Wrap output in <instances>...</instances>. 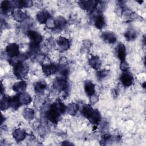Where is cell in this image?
<instances>
[{
  "mask_svg": "<svg viewBox=\"0 0 146 146\" xmlns=\"http://www.w3.org/2000/svg\"><path fill=\"white\" fill-rule=\"evenodd\" d=\"M15 8H23V7H30L33 5V2L30 0H21L13 1Z\"/></svg>",
  "mask_w": 146,
  "mask_h": 146,
  "instance_id": "d4e9b609",
  "label": "cell"
},
{
  "mask_svg": "<svg viewBox=\"0 0 146 146\" xmlns=\"http://www.w3.org/2000/svg\"><path fill=\"white\" fill-rule=\"evenodd\" d=\"M0 8L1 11L3 14H7L10 11H12L15 8L14 2L9 1H3L1 3Z\"/></svg>",
  "mask_w": 146,
  "mask_h": 146,
  "instance_id": "2e32d148",
  "label": "cell"
},
{
  "mask_svg": "<svg viewBox=\"0 0 146 146\" xmlns=\"http://www.w3.org/2000/svg\"><path fill=\"white\" fill-rule=\"evenodd\" d=\"M62 144V145H74L72 143H71L70 142L68 143V141H64Z\"/></svg>",
  "mask_w": 146,
  "mask_h": 146,
  "instance_id": "8d00e7d4",
  "label": "cell"
},
{
  "mask_svg": "<svg viewBox=\"0 0 146 146\" xmlns=\"http://www.w3.org/2000/svg\"><path fill=\"white\" fill-rule=\"evenodd\" d=\"M47 87V83L44 80H40L35 83L34 85V90L36 93L42 94L44 92Z\"/></svg>",
  "mask_w": 146,
  "mask_h": 146,
  "instance_id": "cb8c5ba5",
  "label": "cell"
},
{
  "mask_svg": "<svg viewBox=\"0 0 146 146\" xmlns=\"http://www.w3.org/2000/svg\"><path fill=\"white\" fill-rule=\"evenodd\" d=\"M27 35L30 40V43L39 46L43 40V37L38 32L34 30H29L27 32Z\"/></svg>",
  "mask_w": 146,
  "mask_h": 146,
  "instance_id": "9c48e42d",
  "label": "cell"
},
{
  "mask_svg": "<svg viewBox=\"0 0 146 146\" xmlns=\"http://www.w3.org/2000/svg\"><path fill=\"white\" fill-rule=\"evenodd\" d=\"M56 44L59 51L60 52H64L68 50L70 47V40L63 36H59L57 39Z\"/></svg>",
  "mask_w": 146,
  "mask_h": 146,
  "instance_id": "30bf717a",
  "label": "cell"
},
{
  "mask_svg": "<svg viewBox=\"0 0 146 146\" xmlns=\"http://www.w3.org/2000/svg\"><path fill=\"white\" fill-rule=\"evenodd\" d=\"M22 115L27 121H31L34 117V111L30 108H25L22 111Z\"/></svg>",
  "mask_w": 146,
  "mask_h": 146,
  "instance_id": "f546056e",
  "label": "cell"
},
{
  "mask_svg": "<svg viewBox=\"0 0 146 146\" xmlns=\"http://www.w3.org/2000/svg\"><path fill=\"white\" fill-rule=\"evenodd\" d=\"M115 52L118 59L120 61H123L125 60L127 55L126 47L123 43H119L117 44L115 48Z\"/></svg>",
  "mask_w": 146,
  "mask_h": 146,
  "instance_id": "7c38bea8",
  "label": "cell"
},
{
  "mask_svg": "<svg viewBox=\"0 0 146 146\" xmlns=\"http://www.w3.org/2000/svg\"><path fill=\"white\" fill-rule=\"evenodd\" d=\"M46 26L48 29L51 30H54L55 29V22H54V18L50 17L46 22Z\"/></svg>",
  "mask_w": 146,
  "mask_h": 146,
  "instance_id": "836d02e7",
  "label": "cell"
},
{
  "mask_svg": "<svg viewBox=\"0 0 146 146\" xmlns=\"http://www.w3.org/2000/svg\"><path fill=\"white\" fill-rule=\"evenodd\" d=\"M58 64L51 62H43L42 63V70L43 74L47 76H51L58 71Z\"/></svg>",
  "mask_w": 146,
  "mask_h": 146,
  "instance_id": "5b68a950",
  "label": "cell"
},
{
  "mask_svg": "<svg viewBox=\"0 0 146 146\" xmlns=\"http://www.w3.org/2000/svg\"><path fill=\"white\" fill-rule=\"evenodd\" d=\"M109 72H110V71L108 70H106V69L100 70L98 71L96 73L97 78L98 79V80H102L108 76Z\"/></svg>",
  "mask_w": 146,
  "mask_h": 146,
  "instance_id": "1f68e13d",
  "label": "cell"
},
{
  "mask_svg": "<svg viewBox=\"0 0 146 146\" xmlns=\"http://www.w3.org/2000/svg\"><path fill=\"white\" fill-rule=\"evenodd\" d=\"M50 17H51L50 14L45 10H43L39 11L36 15V19L37 21L41 24L46 23V21Z\"/></svg>",
  "mask_w": 146,
  "mask_h": 146,
  "instance_id": "44dd1931",
  "label": "cell"
},
{
  "mask_svg": "<svg viewBox=\"0 0 146 146\" xmlns=\"http://www.w3.org/2000/svg\"><path fill=\"white\" fill-rule=\"evenodd\" d=\"M91 18L95 27L98 29H102L106 26V21L104 16L96 9L91 12Z\"/></svg>",
  "mask_w": 146,
  "mask_h": 146,
  "instance_id": "3957f363",
  "label": "cell"
},
{
  "mask_svg": "<svg viewBox=\"0 0 146 146\" xmlns=\"http://www.w3.org/2000/svg\"><path fill=\"white\" fill-rule=\"evenodd\" d=\"M98 1H79L78 2L80 7L87 11L91 12L96 8L98 3Z\"/></svg>",
  "mask_w": 146,
  "mask_h": 146,
  "instance_id": "ba28073f",
  "label": "cell"
},
{
  "mask_svg": "<svg viewBox=\"0 0 146 146\" xmlns=\"http://www.w3.org/2000/svg\"><path fill=\"white\" fill-rule=\"evenodd\" d=\"M27 88V83L25 81L21 80L19 82H16L12 86V89L14 91L16 92L17 94H20L23 92L26 91Z\"/></svg>",
  "mask_w": 146,
  "mask_h": 146,
  "instance_id": "7402d4cb",
  "label": "cell"
},
{
  "mask_svg": "<svg viewBox=\"0 0 146 146\" xmlns=\"http://www.w3.org/2000/svg\"><path fill=\"white\" fill-rule=\"evenodd\" d=\"M87 119L92 124H94L95 125H99V123H100L102 119L100 112L98 110L94 109L93 112Z\"/></svg>",
  "mask_w": 146,
  "mask_h": 146,
  "instance_id": "e0dca14e",
  "label": "cell"
},
{
  "mask_svg": "<svg viewBox=\"0 0 146 146\" xmlns=\"http://www.w3.org/2000/svg\"><path fill=\"white\" fill-rule=\"evenodd\" d=\"M94 110V109L91 104H84L82 108L81 113L84 117L88 119L91 116Z\"/></svg>",
  "mask_w": 146,
  "mask_h": 146,
  "instance_id": "83f0119b",
  "label": "cell"
},
{
  "mask_svg": "<svg viewBox=\"0 0 146 146\" xmlns=\"http://www.w3.org/2000/svg\"><path fill=\"white\" fill-rule=\"evenodd\" d=\"M62 113L57 108L55 104L53 103L46 113V117L52 123L57 124L60 120Z\"/></svg>",
  "mask_w": 146,
  "mask_h": 146,
  "instance_id": "7a4b0ae2",
  "label": "cell"
},
{
  "mask_svg": "<svg viewBox=\"0 0 146 146\" xmlns=\"http://www.w3.org/2000/svg\"><path fill=\"white\" fill-rule=\"evenodd\" d=\"M137 14L129 9H123L121 12V18L123 21L129 22L133 21L136 18Z\"/></svg>",
  "mask_w": 146,
  "mask_h": 146,
  "instance_id": "4fadbf2b",
  "label": "cell"
},
{
  "mask_svg": "<svg viewBox=\"0 0 146 146\" xmlns=\"http://www.w3.org/2000/svg\"><path fill=\"white\" fill-rule=\"evenodd\" d=\"M5 53L10 59L18 56L19 54V47L15 43H9L5 48Z\"/></svg>",
  "mask_w": 146,
  "mask_h": 146,
  "instance_id": "8992f818",
  "label": "cell"
},
{
  "mask_svg": "<svg viewBox=\"0 0 146 146\" xmlns=\"http://www.w3.org/2000/svg\"><path fill=\"white\" fill-rule=\"evenodd\" d=\"M129 65L128 63L125 60L121 61L120 64V70L124 72V71H129Z\"/></svg>",
  "mask_w": 146,
  "mask_h": 146,
  "instance_id": "d590c367",
  "label": "cell"
},
{
  "mask_svg": "<svg viewBox=\"0 0 146 146\" xmlns=\"http://www.w3.org/2000/svg\"><path fill=\"white\" fill-rule=\"evenodd\" d=\"M55 22V29L54 30L61 31L67 25V21L62 16H58L54 18Z\"/></svg>",
  "mask_w": 146,
  "mask_h": 146,
  "instance_id": "ffe728a7",
  "label": "cell"
},
{
  "mask_svg": "<svg viewBox=\"0 0 146 146\" xmlns=\"http://www.w3.org/2000/svg\"><path fill=\"white\" fill-rule=\"evenodd\" d=\"M119 79L122 85L125 87L131 86L134 82L133 76L129 71L123 72L120 76Z\"/></svg>",
  "mask_w": 146,
  "mask_h": 146,
  "instance_id": "52a82bcc",
  "label": "cell"
},
{
  "mask_svg": "<svg viewBox=\"0 0 146 146\" xmlns=\"http://www.w3.org/2000/svg\"><path fill=\"white\" fill-rule=\"evenodd\" d=\"M10 107L14 110H17L21 106L19 99V94H17L12 97H10Z\"/></svg>",
  "mask_w": 146,
  "mask_h": 146,
  "instance_id": "484cf974",
  "label": "cell"
},
{
  "mask_svg": "<svg viewBox=\"0 0 146 146\" xmlns=\"http://www.w3.org/2000/svg\"><path fill=\"white\" fill-rule=\"evenodd\" d=\"M88 63L91 67L96 70H99L102 66V61L97 55H92L88 59Z\"/></svg>",
  "mask_w": 146,
  "mask_h": 146,
  "instance_id": "d6986e66",
  "label": "cell"
},
{
  "mask_svg": "<svg viewBox=\"0 0 146 146\" xmlns=\"http://www.w3.org/2000/svg\"><path fill=\"white\" fill-rule=\"evenodd\" d=\"M91 46V43L89 40H85L83 42L82 45V51H86L87 52L89 51L90 49V47Z\"/></svg>",
  "mask_w": 146,
  "mask_h": 146,
  "instance_id": "e575fe53",
  "label": "cell"
},
{
  "mask_svg": "<svg viewBox=\"0 0 146 146\" xmlns=\"http://www.w3.org/2000/svg\"><path fill=\"white\" fill-rule=\"evenodd\" d=\"M3 86H2V83H1V95L3 94Z\"/></svg>",
  "mask_w": 146,
  "mask_h": 146,
  "instance_id": "74e56055",
  "label": "cell"
},
{
  "mask_svg": "<svg viewBox=\"0 0 146 146\" xmlns=\"http://www.w3.org/2000/svg\"><path fill=\"white\" fill-rule=\"evenodd\" d=\"M78 110L79 106L75 103H70L66 106V112L71 116H75L78 112Z\"/></svg>",
  "mask_w": 146,
  "mask_h": 146,
  "instance_id": "f1b7e54d",
  "label": "cell"
},
{
  "mask_svg": "<svg viewBox=\"0 0 146 146\" xmlns=\"http://www.w3.org/2000/svg\"><path fill=\"white\" fill-rule=\"evenodd\" d=\"M26 135L27 133L26 131L24 129L21 128L15 129L12 133L13 138L17 143H19L24 140L26 138Z\"/></svg>",
  "mask_w": 146,
  "mask_h": 146,
  "instance_id": "ac0fdd59",
  "label": "cell"
},
{
  "mask_svg": "<svg viewBox=\"0 0 146 146\" xmlns=\"http://www.w3.org/2000/svg\"><path fill=\"white\" fill-rule=\"evenodd\" d=\"M11 15L13 19L18 22H22L27 18L26 13L19 8H14L11 11Z\"/></svg>",
  "mask_w": 146,
  "mask_h": 146,
  "instance_id": "8fae6325",
  "label": "cell"
},
{
  "mask_svg": "<svg viewBox=\"0 0 146 146\" xmlns=\"http://www.w3.org/2000/svg\"><path fill=\"white\" fill-rule=\"evenodd\" d=\"M84 91L86 95L90 98L95 94V85L92 81L87 80L84 85Z\"/></svg>",
  "mask_w": 146,
  "mask_h": 146,
  "instance_id": "9a60e30c",
  "label": "cell"
},
{
  "mask_svg": "<svg viewBox=\"0 0 146 146\" xmlns=\"http://www.w3.org/2000/svg\"><path fill=\"white\" fill-rule=\"evenodd\" d=\"M101 38L104 42L110 44L114 43L117 39L115 34L110 31L103 32L101 35Z\"/></svg>",
  "mask_w": 146,
  "mask_h": 146,
  "instance_id": "5bb4252c",
  "label": "cell"
},
{
  "mask_svg": "<svg viewBox=\"0 0 146 146\" xmlns=\"http://www.w3.org/2000/svg\"><path fill=\"white\" fill-rule=\"evenodd\" d=\"M10 107V96H3L0 102V108L2 111L6 110Z\"/></svg>",
  "mask_w": 146,
  "mask_h": 146,
  "instance_id": "4dcf8cb0",
  "label": "cell"
},
{
  "mask_svg": "<svg viewBox=\"0 0 146 146\" xmlns=\"http://www.w3.org/2000/svg\"><path fill=\"white\" fill-rule=\"evenodd\" d=\"M19 94V99L22 105H28L31 103L32 101V98L29 94L26 92H23Z\"/></svg>",
  "mask_w": 146,
  "mask_h": 146,
  "instance_id": "603a6c76",
  "label": "cell"
},
{
  "mask_svg": "<svg viewBox=\"0 0 146 146\" xmlns=\"http://www.w3.org/2000/svg\"><path fill=\"white\" fill-rule=\"evenodd\" d=\"M29 70V66L24 62H19L13 66V74L17 78L23 80L27 76Z\"/></svg>",
  "mask_w": 146,
  "mask_h": 146,
  "instance_id": "6da1fadb",
  "label": "cell"
},
{
  "mask_svg": "<svg viewBox=\"0 0 146 146\" xmlns=\"http://www.w3.org/2000/svg\"><path fill=\"white\" fill-rule=\"evenodd\" d=\"M124 37L127 41H132L135 40L137 36V31L133 29H128L124 34Z\"/></svg>",
  "mask_w": 146,
  "mask_h": 146,
  "instance_id": "4316f807",
  "label": "cell"
},
{
  "mask_svg": "<svg viewBox=\"0 0 146 146\" xmlns=\"http://www.w3.org/2000/svg\"><path fill=\"white\" fill-rule=\"evenodd\" d=\"M53 87L55 90L60 92H66L68 88V83L67 81L66 78L63 76L56 77L52 84Z\"/></svg>",
  "mask_w": 146,
  "mask_h": 146,
  "instance_id": "277c9868",
  "label": "cell"
},
{
  "mask_svg": "<svg viewBox=\"0 0 146 146\" xmlns=\"http://www.w3.org/2000/svg\"><path fill=\"white\" fill-rule=\"evenodd\" d=\"M112 141V136L110 134H104L102 136L101 140H100V144L102 145H106L109 143L110 141Z\"/></svg>",
  "mask_w": 146,
  "mask_h": 146,
  "instance_id": "d6a6232c",
  "label": "cell"
}]
</instances>
